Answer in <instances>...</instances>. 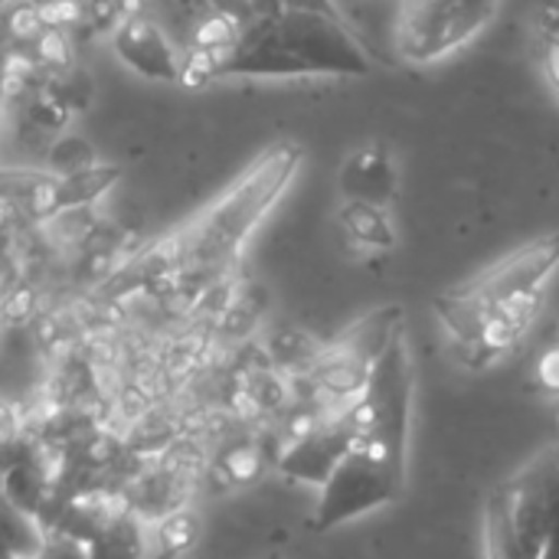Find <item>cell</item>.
I'll return each instance as SVG.
<instances>
[{
	"instance_id": "6da1fadb",
	"label": "cell",
	"mask_w": 559,
	"mask_h": 559,
	"mask_svg": "<svg viewBox=\"0 0 559 559\" xmlns=\"http://www.w3.org/2000/svg\"><path fill=\"white\" fill-rule=\"evenodd\" d=\"M373 72L367 46L341 13L278 7L255 16L239 43L213 56L210 79H364Z\"/></svg>"
},
{
	"instance_id": "7a4b0ae2",
	"label": "cell",
	"mask_w": 559,
	"mask_h": 559,
	"mask_svg": "<svg viewBox=\"0 0 559 559\" xmlns=\"http://www.w3.org/2000/svg\"><path fill=\"white\" fill-rule=\"evenodd\" d=\"M305 160V147L292 138L265 147L213 203H206L197 216L180 226L183 236V269L216 272L239 259L259 223L269 210L285 197L298 167Z\"/></svg>"
},
{
	"instance_id": "3957f363",
	"label": "cell",
	"mask_w": 559,
	"mask_h": 559,
	"mask_svg": "<svg viewBox=\"0 0 559 559\" xmlns=\"http://www.w3.org/2000/svg\"><path fill=\"white\" fill-rule=\"evenodd\" d=\"M557 269L559 233H547L501 255L495 265L472 275L468 282L436 295L432 308L452 341V350L468 344L491 314L544 301V288L557 275Z\"/></svg>"
},
{
	"instance_id": "277c9868",
	"label": "cell",
	"mask_w": 559,
	"mask_h": 559,
	"mask_svg": "<svg viewBox=\"0 0 559 559\" xmlns=\"http://www.w3.org/2000/svg\"><path fill=\"white\" fill-rule=\"evenodd\" d=\"M485 559H559V442L488 495Z\"/></svg>"
},
{
	"instance_id": "5b68a950",
	"label": "cell",
	"mask_w": 559,
	"mask_h": 559,
	"mask_svg": "<svg viewBox=\"0 0 559 559\" xmlns=\"http://www.w3.org/2000/svg\"><path fill=\"white\" fill-rule=\"evenodd\" d=\"M400 331H406V314L400 305H383L364 314L347 331H341L328 347L318 350L311 364L314 386L331 400L354 403L364 393L373 364L383 357V350Z\"/></svg>"
},
{
	"instance_id": "8992f818",
	"label": "cell",
	"mask_w": 559,
	"mask_h": 559,
	"mask_svg": "<svg viewBox=\"0 0 559 559\" xmlns=\"http://www.w3.org/2000/svg\"><path fill=\"white\" fill-rule=\"evenodd\" d=\"M501 10V0H403L396 49L406 62L429 66L465 49Z\"/></svg>"
},
{
	"instance_id": "52a82bcc",
	"label": "cell",
	"mask_w": 559,
	"mask_h": 559,
	"mask_svg": "<svg viewBox=\"0 0 559 559\" xmlns=\"http://www.w3.org/2000/svg\"><path fill=\"white\" fill-rule=\"evenodd\" d=\"M406 495V475L383 468L350 445V452L337 462V468L321 485V498L311 518L314 534H328L341 524H350L370 511L396 504Z\"/></svg>"
},
{
	"instance_id": "ba28073f",
	"label": "cell",
	"mask_w": 559,
	"mask_h": 559,
	"mask_svg": "<svg viewBox=\"0 0 559 559\" xmlns=\"http://www.w3.org/2000/svg\"><path fill=\"white\" fill-rule=\"evenodd\" d=\"M357 439V426L350 416V406L324 423L308 426L305 432H298L292 439V445L282 452L278 459V472L295 478V481H311V485H324L328 475L337 468V462L350 452Z\"/></svg>"
},
{
	"instance_id": "9c48e42d",
	"label": "cell",
	"mask_w": 559,
	"mask_h": 559,
	"mask_svg": "<svg viewBox=\"0 0 559 559\" xmlns=\"http://www.w3.org/2000/svg\"><path fill=\"white\" fill-rule=\"evenodd\" d=\"M111 49L134 75H141L147 82L180 85L183 59L154 20H147V16L121 20L118 29L111 33Z\"/></svg>"
},
{
	"instance_id": "30bf717a",
	"label": "cell",
	"mask_w": 559,
	"mask_h": 559,
	"mask_svg": "<svg viewBox=\"0 0 559 559\" xmlns=\"http://www.w3.org/2000/svg\"><path fill=\"white\" fill-rule=\"evenodd\" d=\"M337 183L344 200H360L390 210L400 197V164L383 141H367L344 157Z\"/></svg>"
},
{
	"instance_id": "8fae6325",
	"label": "cell",
	"mask_w": 559,
	"mask_h": 559,
	"mask_svg": "<svg viewBox=\"0 0 559 559\" xmlns=\"http://www.w3.org/2000/svg\"><path fill=\"white\" fill-rule=\"evenodd\" d=\"M121 174H124L121 164H92V167H85V170L56 177V180L39 193V200L33 203L29 216H33V219H52V216H59V213H69V210H85V206H92L98 197H105V193L121 180Z\"/></svg>"
},
{
	"instance_id": "7c38bea8",
	"label": "cell",
	"mask_w": 559,
	"mask_h": 559,
	"mask_svg": "<svg viewBox=\"0 0 559 559\" xmlns=\"http://www.w3.org/2000/svg\"><path fill=\"white\" fill-rule=\"evenodd\" d=\"M337 226L347 242L360 252H390L396 246V223L386 206L344 200L337 213Z\"/></svg>"
},
{
	"instance_id": "4fadbf2b",
	"label": "cell",
	"mask_w": 559,
	"mask_h": 559,
	"mask_svg": "<svg viewBox=\"0 0 559 559\" xmlns=\"http://www.w3.org/2000/svg\"><path fill=\"white\" fill-rule=\"evenodd\" d=\"M88 559H141L144 557V531L134 511L118 508L102 531L85 544Z\"/></svg>"
},
{
	"instance_id": "5bb4252c",
	"label": "cell",
	"mask_w": 559,
	"mask_h": 559,
	"mask_svg": "<svg viewBox=\"0 0 559 559\" xmlns=\"http://www.w3.org/2000/svg\"><path fill=\"white\" fill-rule=\"evenodd\" d=\"M157 557L160 559H180L190 554L200 540V518L187 508L167 511L157 524Z\"/></svg>"
},
{
	"instance_id": "9a60e30c",
	"label": "cell",
	"mask_w": 559,
	"mask_h": 559,
	"mask_svg": "<svg viewBox=\"0 0 559 559\" xmlns=\"http://www.w3.org/2000/svg\"><path fill=\"white\" fill-rule=\"evenodd\" d=\"M56 180L49 170H26V167H0V203L16 210H33L39 193Z\"/></svg>"
},
{
	"instance_id": "2e32d148",
	"label": "cell",
	"mask_w": 559,
	"mask_h": 559,
	"mask_svg": "<svg viewBox=\"0 0 559 559\" xmlns=\"http://www.w3.org/2000/svg\"><path fill=\"white\" fill-rule=\"evenodd\" d=\"M242 29H246V26H239L236 20H229V16H223V13L213 10V13H206V16L193 26V33H190V52L223 56V52H229V49L239 43Z\"/></svg>"
},
{
	"instance_id": "e0dca14e",
	"label": "cell",
	"mask_w": 559,
	"mask_h": 559,
	"mask_svg": "<svg viewBox=\"0 0 559 559\" xmlns=\"http://www.w3.org/2000/svg\"><path fill=\"white\" fill-rule=\"evenodd\" d=\"M92 164H98V160H95V151H92V144H88L85 138H79V134H66V138H59V141L49 147V167H52L49 174H56V177L85 170V167H92Z\"/></svg>"
},
{
	"instance_id": "ac0fdd59",
	"label": "cell",
	"mask_w": 559,
	"mask_h": 559,
	"mask_svg": "<svg viewBox=\"0 0 559 559\" xmlns=\"http://www.w3.org/2000/svg\"><path fill=\"white\" fill-rule=\"evenodd\" d=\"M36 52H39V59H43L49 69H56V72H66V69L75 66L72 46H69V39H66V29L46 26V29L36 36Z\"/></svg>"
},
{
	"instance_id": "d6986e66",
	"label": "cell",
	"mask_w": 559,
	"mask_h": 559,
	"mask_svg": "<svg viewBox=\"0 0 559 559\" xmlns=\"http://www.w3.org/2000/svg\"><path fill=\"white\" fill-rule=\"evenodd\" d=\"M537 66L559 105V33H540L537 36Z\"/></svg>"
},
{
	"instance_id": "ffe728a7",
	"label": "cell",
	"mask_w": 559,
	"mask_h": 559,
	"mask_svg": "<svg viewBox=\"0 0 559 559\" xmlns=\"http://www.w3.org/2000/svg\"><path fill=\"white\" fill-rule=\"evenodd\" d=\"M26 559H88V550H85V544H79L66 534H52V537H43V544Z\"/></svg>"
},
{
	"instance_id": "44dd1931",
	"label": "cell",
	"mask_w": 559,
	"mask_h": 559,
	"mask_svg": "<svg viewBox=\"0 0 559 559\" xmlns=\"http://www.w3.org/2000/svg\"><path fill=\"white\" fill-rule=\"evenodd\" d=\"M7 26L16 39H36L46 26L39 20V10L36 3H16L10 13H7Z\"/></svg>"
},
{
	"instance_id": "7402d4cb",
	"label": "cell",
	"mask_w": 559,
	"mask_h": 559,
	"mask_svg": "<svg viewBox=\"0 0 559 559\" xmlns=\"http://www.w3.org/2000/svg\"><path fill=\"white\" fill-rule=\"evenodd\" d=\"M36 10H39L43 26H52V29H66L69 23L82 16V7L75 0H39Z\"/></svg>"
},
{
	"instance_id": "603a6c76",
	"label": "cell",
	"mask_w": 559,
	"mask_h": 559,
	"mask_svg": "<svg viewBox=\"0 0 559 559\" xmlns=\"http://www.w3.org/2000/svg\"><path fill=\"white\" fill-rule=\"evenodd\" d=\"M210 7L229 20H236L239 26H249L255 20V0H210Z\"/></svg>"
},
{
	"instance_id": "cb8c5ba5",
	"label": "cell",
	"mask_w": 559,
	"mask_h": 559,
	"mask_svg": "<svg viewBox=\"0 0 559 559\" xmlns=\"http://www.w3.org/2000/svg\"><path fill=\"white\" fill-rule=\"evenodd\" d=\"M16 439H20V416H16L13 406H7L0 400V452L16 445Z\"/></svg>"
},
{
	"instance_id": "d4e9b609",
	"label": "cell",
	"mask_w": 559,
	"mask_h": 559,
	"mask_svg": "<svg viewBox=\"0 0 559 559\" xmlns=\"http://www.w3.org/2000/svg\"><path fill=\"white\" fill-rule=\"evenodd\" d=\"M275 7H292V10H318V13H337L331 0H275Z\"/></svg>"
},
{
	"instance_id": "484cf974",
	"label": "cell",
	"mask_w": 559,
	"mask_h": 559,
	"mask_svg": "<svg viewBox=\"0 0 559 559\" xmlns=\"http://www.w3.org/2000/svg\"><path fill=\"white\" fill-rule=\"evenodd\" d=\"M0 481H3V465H0Z\"/></svg>"
},
{
	"instance_id": "4316f807",
	"label": "cell",
	"mask_w": 559,
	"mask_h": 559,
	"mask_svg": "<svg viewBox=\"0 0 559 559\" xmlns=\"http://www.w3.org/2000/svg\"><path fill=\"white\" fill-rule=\"evenodd\" d=\"M0 321H3V311H0Z\"/></svg>"
}]
</instances>
